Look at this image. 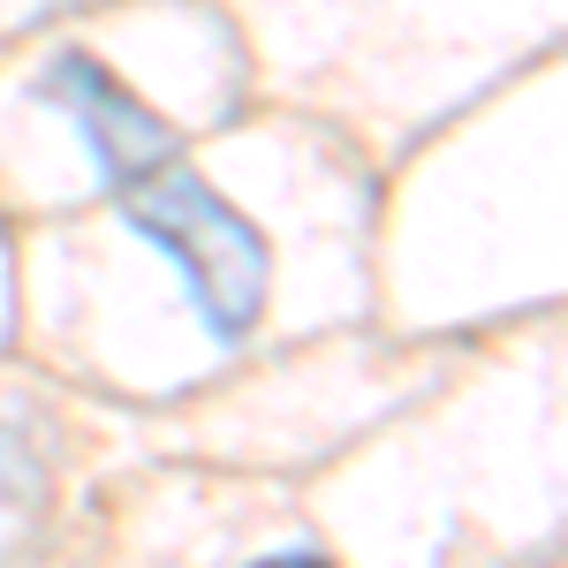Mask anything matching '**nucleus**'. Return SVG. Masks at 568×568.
Here are the masks:
<instances>
[{
    "label": "nucleus",
    "instance_id": "f257e3e1",
    "mask_svg": "<svg viewBox=\"0 0 568 568\" xmlns=\"http://www.w3.org/2000/svg\"><path fill=\"white\" fill-rule=\"evenodd\" d=\"M122 220L152 251H168L190 288V304L205 318L213 342H243L265 311V281H273V251L251 220L220 197L190 160H168L160 175L122 190Z\"/></svg>",
    "mask_w": 568,
    "mask_h": 568
},
{
    "label": "nucleus",
    "instance_id": "7ed1b4c3",
    "mask_svg": "<svg viewBox=\"0 0 568 568\" xmlns=\"http://www.w3.org/2000/svg\"><path fill=\"white\" fill-rule=\"evenodd\" d=\"M251 568H326L318 554H273V561H251Z\"/></svg>",
    "mask_w": 568,
    "mask_h": 568
},
{
    "label": "nucleus",
    "instance_id": "f03ea898",
    "mask_svg": "<svg viewBox=\"0 0 568 568\" xmlns=\"http://www.w3.org/2000/svg\"><path fill=\"white\" fill-rule=\"evenodd\" d=\"M39 99H53V106L84 130L106 190H136L144 175H160L168 160H182V136L168 130V122H160V114H152L99 53H84V45H69V53L45 61Z\"/></svg>",
    "mask_w": 568,
    "mask_h": 568
}]
</instances>
